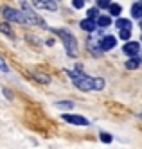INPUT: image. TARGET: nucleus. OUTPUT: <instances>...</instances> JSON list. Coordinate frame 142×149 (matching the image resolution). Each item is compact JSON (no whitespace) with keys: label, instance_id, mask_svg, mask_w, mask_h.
<instances>
[{"label":"nucleus","instance_id":"1","mask_svg":"<svg viewBox=\"0 0 142 149\" xmlns=\"http://www.w3.org/2000/svg\"><path fill=\"white\" fill-rule=\"evenodd\" d=\"M69 76H70L72 83H74L79 90H83V92H90V90H103V88H104V79L85 76L81 70H69Z\"/></svg>","mask_w":142,"mask_h":149},{"label":"nucleus","instance_id":"2","mask_svg":"<svg viewBox=\"0 0 142 149\" xmlns=\"http://www.w3.org/2000/svg\"><path fill=\"white\" fill-rule=\"evenodd\" d=\"M54 33L61 38L63 45H65V50H67V54H69L70 58H76V56L79 54V50H78V41H76V38H74L72 33H69V31H65V29H56Z\"/></svg>","mask_w":142,"mask_h":149},{"label":"nucleus","instance_id":"3","mask_svg":"<svg viewBox=\"0 0 142 149\" xmlns=\"http://www.w3.org/2000/svg\"><path fill=\"white\" fill-rule=\"evenodd\" d=\"M22 13H24V16H25V24H29V25H38V27H43V29L47 27L45 20L40 18L34 11H31V9H29L25 4H24V9H22Z\"/></svg>","mask_w":142,"mask_h":149},{"label":"nucleus","instance_id":"4","mask_svg":"<svg viewBox=\"0 0 142 149\" xmlns=\"http://www.w3.org/2000/svg\"><path fill=\"white\" fill-rule=\"evenodd\" d=\"M2 13H4V16L9 20V22L25 24V16H24V13H22V11H16V9H13V7H4Z\"/></svg>","mask_w":142,"mask_h":149},{"label":"nucleus","instance_id":"5","mask_svg":"<svg viewBox=\"0 0 142 149\" xmlns=\"http://www.w3.org/2000/svg\"><path fill=\"white\" fill-rule=\"evenodd\" d=\"M63 120H67L70 124H76V126H88V120L81 115H70V113H65L63 115Z\"/></svg>","mask_w":142,"mask_h":149},{"label":"nucleus","instance_id":"6","mask_svg":"<svg viewBox=\"0 0 142 149\" xmlns=\"http://www.w3.org/2000/svg\"><path fill=\"white\" fill-rule=\"evenodd\" d=\"M122 50H124V54H128L129 58H135L139 54V50H140V45L137 43V41H128Z\"/></svg>","mask_w":142,"mask_h":149},{"label":"nucleus","instance_id":"7","mask_svg":"<svg viewBox=\"0 0 142 149\" xmlns=\"http://www.w3.org/2000/svg\"><path fill=\"white\" fill-rule=\"evenodd\" d=\"M115 36H104V38H101V41H99V49L101 50H110V49H113L115 47Z\"/></svg>","mask_w":142,"mask_h":149},{"label":"nucleus","instance_id":"8","mask_svg":"<svg viewBox=\"0 0 142 149\" xmlns=\"http://www.w3.org/2000/svg\"><path fill=\"white\" fill-rule=\"evenodd\" d=\"M38 9H47V11H56V4L54 0H32Z\"/></svg>","mask_w":142,"mask_h":149},{"label":"nucleus","instance_id":"9","mask_svg":"<svg viewBox=\"0 0 142 149\" xmlns=\"http://www.w3.org/2000/svg\"><path fill=\"white\" fill-rule=\"evenodd\" d=\"M81 29H85V31H88V33H92V31L97 29V24L94 22V20H90V18H85L83 22H81Z\"/></svg>","mask_w":142,"mask_h":149},{"label":"nucleus","instance_id":"10","mask_svg":"<svg viewBox=\"0 0 142 149\" xmlns=\"http://www.w3.org/2000/svg\"><path fill=\"white\" fill-rule=\"evenodd\" d=\"M132 16L133 18H142V2H135L132 6Z\"/></svg>","mask_w":142,"mask_h":149},{"label":"nucleus","instance_id":"11","mask_svg":"<svg viewBox=\"0 0 142 149\" xmlns=\"http://www.w3.org/2000/svg\"><path fill=\"white\" fill-rule=\"evenodd\" d=\"M139 65H140V59L139 58H129L126 61V68L128 70H135V68H139Z\"/></svg>","mask_w":142,"mask_h":149},{"label":"nucleus","instance_id":"12","mask_svg":"<svg viewBox=\"0 0 142 149\" xmlns=\"http://www.w3.org/2000/svg\"><path fill=\"white\" fill-rule=\"evenodd\" d=\"M115 25H117V29H121V31H124V29H132V24H129V20H124V18L117 20Z\"/></svg>","mask_w":142,"mask_h":149},{"label":"nucleus","instance_id":"13","mask_svg":"<svg viewBox=\"0 0 142 149\" xmlns=\"http://www.w3.org/2000/svg\"><path fill=\"white\" fill-rule=\"evenodd\" d=\"M0 33H4V34H7V36H13V34H15V33H13V29L9 27L7 22H2V24H0Z\"/></svg>","mask_w":142,"mask_h":149},{"label":"nucleus","instance_id":"14","mask_svg":"<svg viewBox=\"0 0 142 149\" xmlns=\"http://www.w3.org/2000/svg\"><path fill=\"white\" fill-rule=\"evenodd\" d=\"M108 9H110V15H112V16H119V15L122 13V7L119 6V4H112Z\"/></svg>","mask_w":142,"mask_h":149},{"label":"nucleus","instance_id":"15","mask_svg":"<svg viewBox=\"0 0 142 149\" xmlns=\"http://www.w3.org/2000/svg\"><path fill=\"white\" fill-rule=\"evenodd\" d=\"M97 25H99V27H108V25H110V18H108V16H99Z\"/></svg>","mask_w":142,"mask_h":149},{"label":"nucleus","instance_id":"16","mask_svg":"<svg viewBox=\"0 0 142 149\" xmlns=\"http://www.w3.org/2000/svg\"><path fill=\"white\" fill-rule=\"evenodd\" d=\"M56 106L61 108V110H72L74 108V102H56Z\"/></svg>","mask_w":142,"mask_h":149},{"label":"nucleus","instance_id":"17","mask_svg":"<svg viewBox=\"0 0 142 149\" xmlns=\"http://www.w3.org/2000/svg\"><path fill=\"white\" fill-rule=\"evenodd\" d=\"M99 138H101L104 144H110V142H112V135H108V133H101Z\"/></svg>","mask_w":142,"mask_h":149},{"label":"nucleus","instance_id":"18","mask_svg":"<svg viewBox=\"0 0 142 149\" xmlns=\"http://www.w3.org/2000/svg\"><path fill=\"white\" fill-rule=\"evenodd\" d=\"M0 70L2 72H9V67H7V63H6V59L0 56Z\"/></svg>","mask_w":142,"mask_h":149},{"label":"nucleus","instance_id":"19","mask_svg":"<svg viewBox=\"0 0 142 149\" xmlns=\"http://www.w3.org/2000/svg\"><path fill=\"white\" fill-rule=\"evenodd\" d=\"M129 36H132V29H124V31H121V38H122V40H129Z\"/></svg>","mask_w":142,"mask_h":149},{"label":"nucleus","instance_id":"20","mask_svg":"<svg viewBox=\"0 0 142 149\" xmlns=\"http://www.w3.org/2000/svg\"><path fill=\"white\" fill-rule=\"evenodd\" d=\"M34 77H36L38 81H41V83H49V81H50L49 76H43V74H34Z\"/></svg>","mask_w":142,"mask_h":149},{"label":"nucleus","instance_id":"21","mask_svg":"<svg viewBox=\"0 0 142 149\" xmlns=\"http://www.w3.org/2000/svg\"><path fill=\"white\" fill-rule=\"evenodd\" d=\"M88 18L90 20H94V18L99 20V13H97V9H90V11H88Z\"/></svg>","mask_w":142,"mask_h":149},{"label":"nucleus","instance_id":"22","mask_svg":"<svg viewBox=\"0 0 142 149\" xmlns=\"http://www.w3.org/2000/svg\"><path fill=\"white\" fill-rule=\"evenodd\" d=\"M97 6H101V7H110L112 2H110V0H97Z\"/></svg>","mask_w":142,"mask_h":149},{"label":"nucleus","instance_id":"23","mask_svg":"<svg viewBox=\"0 0 142 149\" xmlns=\"http://www.w3.org/2000/svg\"><path fill=\"white\" fill-rule=\"evenodd\" d=\"M72 4H74L76 9H81V7L85 6V0H72Z\"/></svg>","mask_w":142,"mask_h":149},{"label":"nucleus","instance_id":"24","mask_svg":"<svg viewBox=\"0 0 142 149\" xmlns=\"http://www.w3.org/2000/svg\"><path fill=\"white\" fill-rule=\"evenodd\" d=\"M140 117H142V113H140Z\"/></svg>","mask_w":142,"mask_h":149}]
</instances>
